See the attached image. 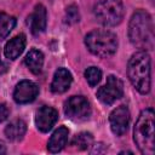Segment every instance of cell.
Instances as JSON below:
<instances>
[{
    "label": "cell",
    "mask_w": 155,
    "mask_h": 155,
    "mask_svg": "<svg viewBox=\"0 0 155 155\" xmlns=\"http://www.w3.org/2000/svg\"><path fill=\"white\" fill-rule=\"evenodd\" d=\"M130 41L143 50H151L154 46V27L151 17L144 10L136 11L128 25Z\"/></svg>",
    "instance_id": "obj_1"
},
{
    "label": "cell",
    "mask_w": 155,
    "mask_h": 155,
    "mask_svg": "<svg viewBox=\"0 0 155 155\" xmlns=\"http://www.w3.org/2000/svg\"><path fill=\"white\" fill-rule=\"evenodd\" d=\"M128 78L133 87L142 94L150 91V56L145 51L136 52L128 62Z\"/></svg>",
    "instance_id": "obj_2"
},
{
    "label": "cell",
    "mask_w": 155,
    "mask_h": 155,
    "mask_svg": "<svg viewBox=\"0 0 155 155\" xmlns=\"http://www.w3.org/2000/svg\"><path fill=\"white\" fill-rule=\"evenodd\" d=\"M133 139L144 155H153L155 151L154 140V110L145 109L140 113L133 131Z\"/></svg>",
    "instance_id": "obj_3"
},
{
    "label": "cell",
    "mask_w": 155,
    "mask_h": 155,
    "mask_svg": "<svg viewBox=\"0 0 155 155\" xmlns=\"http://www.w3.org/2000/svg\"><path fill=\"white\" fill-rule=\"evenodd\" d=\"M85 44L93 54L99 57H110L116 52L117 38L109 30L96 29L86 35Z\"/></svg>",
    "instance_id": "obj_4"
},
{
    "label": "cell",
    "mask_w": 155,
    "mask_h": 155,
    "mask_svg": "<svg viewBox=\"0 0 155 155\" xmlns=\"http://www.w3.org/2000/svg\"><path fill=\"white\" fill-rule=\"evenodd\" d=\"M93 13L99 23L108 27L116 25L124 17L122 0H96Z\"/></svg>",
    "instance_id": "obj_5"
},
{
    "label": "cell",
    "mask_w": 155,
    "mask_h": 155,
    "mask_svg": "<svg viewBox=\"0 0 155 155\" xmlns=\"http://www.w3.org/2000/svg\"><path fill=\"white\" fill-rule=\"evenodd\" d=\"M122 94H124V84L119 78L114 75H109L107 78L105 85H103L97 92L98 99L107 105H110L115 101L120 99Z\"/></svg>",
    "instance_id": "obj_6"
},
{
    "label": "cell",
    "mask_w": 155,
    "mask_h": 155,
    "mask_svg": "<svg viewBox=\"0 0 155 155\" xmlns=\"http://www.w3.org/2000/svg\"><path fill=\"white\" fill-rule=\"evenodd\" d=\"M64 113L67 117L74 121L86 120L91 114L88 101L82 96H73L64 104Z\"/></svg>",
    "instance_id": "obj_7"
},
{
    "label": "cell",
    "mask_w": 155,
    "mask_h": 155,
    "mask_svg": "<svg viewBox=\"0 0 155 155\" xmlns=\"http://www.w3.org/2000/svg\"><path fill=\"white\" fill-rule=\"evenodd\" d=\"M110 128L116 136H122L130 124V110L126 105H120L110 113L109 116Z\"/></svg>",
    "instance_id": "obj_8"
},
{
    "label": "cell",
    "mask_w": 155,
    "mask_h": 155,
    "mask_svg": "<svg viewBox=\"0 0 155 155\" xmlns=\"http://www.w3.org/2000/svg\"><path fill=\"white\" fill-rule=\"evenodd\" d=\"M39 93V87L36 84L29 80L21 81L13 92V99L19 104H25L29 102H33Z\"/></svg>",
    "instance_id": "obj_9"
},
{
    "label": "cell",
    "mask_w": 155,
    "mask_h": 155,
    "mask_svg": "<svg viewBox=\"0 0 155 155\" xmlns=\"http://www.w3.org/2000/svg\"><path fill=\"white\" fill-rule=\"evenodd\" d=\"M58 119V113L54 108L44 105L36 111L35 124L41 132H48Z\"/></svg>",
    "instance_id": "obj_10"
},
{
    "label": "cell",
    "mask_w": 155,
    "mask_h": 155,
    "mask_svg": "<svg viewBox=\"0 0 155 155\" xmlns=\"http://www.w3.org/2000/svg\"><path fill=\"white\" fill-rule=\"evenodd\" d=\"M71 81H73V78H71L70 71H68L64 68H58L53 75V80L51 84V91L53 93H63L70 87Z\"/></svg>",
    "instance_id": "obj_11"
},
{
    "label": "cell",
    "mask_w": 155,
    "mask_h": 155,
    "mask_svg": "<svg viewBox=\"0 0 155 155\" xmlns=\"http://www.w3.org/2000/svg\"><path fill=\"white\" fill-rule=\"evenodd\" d=\"M47 23V15H46V8L44 5L39 4L35 6L34 12L30 16V29L33 34H40L45 30Z\"/></svg>",
    "instance_id": "obj_12"
},
{
    "label": "cell",
    "mask_w": 155,
    "mask_h": 155,
    "mask_svg": "<svg viewBox=\"0 0 155 155\" xmlns=\"http://www.w3.org/2000/svg\"><path fill=\"white\" fill-rule=\"evenodd\" d=\"M24 47H25V35L19 34V35H16L15 38H12L6 44V46L4 48V53H5L6 58L16 59L23 52Z\"/></svg>",
    "instance_id": "obj_13"
},
{
    "label": "cell",
    "mask_w": 155,
    "mask_h": 155,
    "mask_svg": "<svg viewBox=\"0 0 155 155\" xmlns=\"http://www.w3.org/2000/svg\"><path fill=\"white\" fill-rule=\"evenodd\" d=\"M68 134H69V131L67 127L64 126H61L58 130H56L50 140H48V144H47V149L50 153H58L61 151L64 145L67 144V140H68Z\"/></svg>",
    "instance_id": "obj_14"
},
{
    "label": "cell",
    "mask_w": 155,
    "mask_h": 155,
    "mask_svg": "<svg viewBox=\"0 0 155 155\" xmlns=\"http://www.w3.org/2000/svg\"><path fill=\"white\" fill-rule=\"evenodd\" d=\"M25 64L33 74H40L44 65V54L39 50H30L25 56Z\"/></svg>",
    "instance_id": "obj_15"
},
{
    "label": "cell",
    "mask_w": 155,
    "mask_h": 155,
    "mask_svg": "<svg viewBox=\"0 0 155 155\" xmlns=\"http://www.w3.org/2000/svg\"><path fill=\"white\" fill-rule=\"evenodd\" d=\"M25 131L27 125L23 120H13L6 126L5 134L10 140H19L25 134Z\"/></svg>",
    "instance_id": "obj_16"
},
{
    "label": "cell",
    "mask_w": 155,
    "mask_h": 155,
    "mask_svg": "<svg viewBox=\"0 0 155 155\" xmlns=\"http://www.w3.org/2000/svg\"><path fill=\"white\" fill-rule=\"evenodd\" d=\"M16 25V18L1 12L0 13V38H6Z\"/></svg>",
    "instance_id": "obj_17"
},
{
    "label": "cell",
    "mask_w": 155,
    "mask_h": 155,
    "mask_svg": "<svg viewBox=\"0 0 155 155\" xmlns=\"http://www.w3.org/2000/svg\"><path fill=\"white\" fill-rule=\"evenodd\" d=\"M92 143H93V137L88 132H81L76 134L71 140V145L76 147L80 150H86L92 145Z\"/></svg>",
    "instance_id": "obj_18"
},
{
    "label": "cell",
    "mask_w": 155,
    "mask_h": 155,
    "mask_svg": "<svg viewBox=\"0 0 155 155\" xmlns=\"http://www.w3.org/2000/svg\"><path fill=\"white\" fill-rule=\"evenodd\" d=\"M85 78L88 82L90 86H96L99 81H101V78H102V71L99 68L97 67H90L86 69L85 71Z\"/></svg>",
    "instance_id": "obj_19"
},
{
    "label": "cell",
    "mask_w": 155,
    "mask_h": 155,
    "mask_svg": "<svg viewBox=\"0 0 155 155\" xmlns=\"http://www.w3.org/2000/svg\"><path fill=\"white\" fill-rule=\"evenodd\" d=\"M79 8L75 6V5H71L67 8V12H65V21L67 23L69 24H74L76 22H79Z\"/></svg>",
    "instance_id": "obj_20"
},
{
    "label": "cell",
    "mask_w": 155,
    "mask_h": 155,
    "mask_svg": "<svg viewBox=\"0 0 155 155\" xmlns=\"http://www.w3.org/2000/svg\"><path fill=\"white\" fill-rule=\"evenodd\" d=\"M8 114H10V110H8L7 105L4 104V103H1L0 104V122L5 121L8 117Z\"/></svg>",
    "instance_id": "obj_21"
},
{
    "label": "cell",
    "mask_w": 155,
    "mask_h": 155,
    "mask_svg": "<svg viewBox=\"0 0 155 155\" xmlns=\"http://www.w3.org/2000/svg\"><path fill=\"white\" fill-rule=\"evenodd\" d=\"M6 153V147L4 144V142L0 140V154H5Z\"/></svg>",
    "instance_id": "obj_22"
}]
</instances>
